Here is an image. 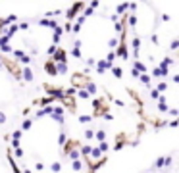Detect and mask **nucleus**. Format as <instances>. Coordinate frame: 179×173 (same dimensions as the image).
Listing matches in <instances>:
<instances>
[{
	"mask_svg": "<svg viewBox=\"0 0 179 173\" xmlns=\"http://www.w3.org/2000/svg\"><path fill=\"white\" fill-rule=\"evenodd\" d=\"M87 83H89L87 73H75V75H71V86H73V89H77V86H85Z\"/></svg>",
	"mask_w": 179,
	"mask_h": 173,
	"instance_id": "nucleus-1",
	"label": "nucleus"
},
{
	"mask_svg": "<svg viewBox=\"0 0 179 173\" xmlns=\"http://www.w3.org/2000/svg\"><path fill=\"white\" fill-rule=\"evenodd\" d=\"M21 77H23V81L31 83V81L35 79V75H33V69H31V67H25V69H21Z\"/></svg>",
	"mask_w": 179,
	"mask_h": 173,
	"instance_id": "nucleus-2",
	"label": "nucleus"
},
{
	"mask_svg": "<svg viewBox=\"0 0 179 173\" xmlns=\"http://www.w3.org/2000/svg\"><path fill=\"white\" fill-rule=\"evenodd\" d=\"M166 102H168V98H166V96L158 98V110H160V112H168V104H166Z\"/></svg>",
	"mask_w": 179,
	"mask_h": 173,
	"instance_id": "nucleus-3",
	"label": "nucleus"
},
{
	"mask_svg": "<svg viewBox=\"0 0 179 173\" xmlns=\"http://www.w3.org/2000/svg\"><path fill=\"white\" fill-rule=\"evenodd\" d=\"M106 67H112V64H108V62H104V60H102V62H98V64H96V71H98V73H100V75H102Z\"/></svg>",
	"mask_w": 179,
	"mask_h": 173,
	"instance_id": "nucleus-4",
	"label": "nucleus"
},
{
	"mask_svg": "<svg viewBox=\"0 0 179 173\" xmlns=\"http://www.w3.org/2000/svg\"><path fill=\"white\" fill-rule=\"evenodd\" d=\"M45 69H46L48 75H56V64H54V62H48L45 65Z\"/></svg>",
	"mask_w": 179,
	"mask_h": 173,
	"instance_id": "nucleus-5",
	"label": "nucleus"
},
{
	"mask_svg": "<svg viewBox=\"0 0 179 173\" xmlns=\"http://www.w3.org/2000/svg\"><path fill=\"white\" fill-rule=\"evenodd\" d=\"M85 86H87L85 90L89 92V96H91V94H96V92H98V89H96V85H95V83H87Z\"/></svg>",
	"mask_w": 179,
	"mask_h": 173,
	"instance_id": "nucleus-6",
	"label": "nucleus"
},
{
	"mask_svg": "<svg viewBox=\"0 0 179 173\" xmlns=\"http://www.w3.org/2000/svg\"><path fill=\"white\" fill-rule=\"evenodd\" d=\"M139 79H141V83H143V85L150 86V75H149V73H141V75H139Z\"/></svg>",
	"mask_w": 179,
	"mask_h": 173,
	"instance_id": "nucleus-7",
	"label": "nucleus"
},
{
	"mask_svg": "<svg viewBox=\"0 0 179 173\" xmlns=\"http://www.w3.org/2000/svg\"><path fill=\"white\" fill-rule=\"evenodd\" d=\"M166 90H168V83H166V81H160V83L156 85V92L160 94V92H166Z\"/></svg>",
	"mask_w": 179,
	"mask_h": 173,
	"instance_id": "nucleus-8",
	"label": "nucleus"
},
{
	"mask_svg": "<svg viewBox=\"0 0 179 173\" xmlns=\"http://www.w3.org/2000/svg\"><path fill=\"white\" fill-rule=\"evenodd\" d=\"M67 71V65L66 64H56V75H64Z\"/></svg>",
	"mask_w": 179,
	"mask_h": 173,
	"instance_id": "nucleus-9",
	"label": "nucleus"
},
{
	"mask_svg": "<svg viewBox=\"0 0 179 173\" xmlns=\"http://www.w3.org/2000/svg\"><path fill=\"white\" fill-rule=\"evenodd\" d=\"M118 56H120V58H127V48H125V44H123V42H121L120 48H118Z\"/></svg>",
	"mask_w": 179,
	"mask_h": 173,
	"instance_id": "nucleus-10",
	"label": "nucleus"
},
{
	"mask_svg": "<svg viewBox=\"0 0 179 173\" xmlns=\"http://www.w3.org/2000/svg\"><path fill=\"white\" fill-rule=\"evenodd\" d=\"M127 10V2H123V4H118L116 6V16H120V14H123V12Z\"/></svg>",
	"mask_w": 179,
	"mask_h": 173,
	"instance_id": "nucleus-11",
	"label": "nucleus"
},
{
	"mask_svg": "<svg viewBox=\"0 0 179 173\" xmlns=\"http://www.w3.org/2000/svg\"><path fill=\"white\" fill-rule=\"evenodd\" d=\"M112 75H114L116 79H121V75H123V69H121V67H112Z\"/></svg>",
	"mask_w": 179,
	"mask_h": 173,
	"instance_id": "nucleus-12",
	"label": "nucleus"
},
{
	"mask_svg": "<svg viewBox=\"0 0 179 173\" xmlns=\"http://www.w3.org/2000/svg\"><path fill=\"white\" fill-rule=\"evenodd\" d=\"M95 137L100 140V143H104V140H106V131H95Z\"/></svg>",
	"mask_w": 179,
	"mask_h": 173,
	"instance_id": "nucleus-13",
	"label": "nucleus"
},
{
	"mask_svg": "<svg viewBox=\"0 0 179 173\" xmlns=\"http://www.w3.org/2000/svg\"><path fill=\"white\" fill-rule=\"evenodd\" d=\"M77 94H79V98H83V100H89V98H91V96H89V92L85 90V89H81V90L77 92Z\"/></svg>",
	"mask_w": 179,
	"mask_h": 173,
	"instance_id": "nucleus-14",
	"label": "nucleus"
},
{
	"mask_svg": "<svg viewBox=\"0 0 179 173\" xmlns=\"http://www.w3.org/2000/svg\"><path fill=\"white\" fill-rule=\"evenodd\" d=\"M50 169H52L54 173H58V171H62V164H60V162H54V164L50 165Z\"/></svg>",
	"mask_w": 179,
	"mask_h": 173,
	"instance_id": "nucleus-15",
	"label": "nucleus"
},
{
	"mask_svg": "<svg viewBox=\"0 0 179 173\" xmlns=\"http://www.w3.org/2000/svg\"><path fill=\"white\" fill-rule=\"evenodd\" d=\"M67 156H70L73 162H75V160L79 158V152H77V150H70V152H67Z\"/></svg>",
	"mask_w": 179,
	"mask_h": 173,
	"instance_id": "nucleus-16",
	"label": "nucleus"
},
{
	"mask_svg": "<svg viewBox=\"0 0 179 173\" xmlns=\"http://www.w3.org/2000/svg\"><path fill=\"white\" fill-rule=\"evenodd\" d=\"M91 156H92V158H100V156H102V152L98 150V148H92V150H91Z\"/></svg>",
	"mask_w": 179,
	"mask_h": 173,
	"instance_id": "nucleus-17",
	"label": "nucleus"
},
{
	"mask_svg": "<svg viewBox=\"0 0 179 173\" xmlns=\"http://www.w3.org/2000/svg\"><path fill=\"white\" fill-rule=\"evenodd\" d=\"M71 168H73V169H75V171H79V169H81V168H83V164H81V162H79V160H75V162H73V164H71Z\"/></svg>",
	"mask_w": 179,
	"mask_h": 173,
	"instance_id": "nucleus-18",
	"label": "nucleus"
},
{
	"mask_svg": "<svg viewBox=\"0 0 179 173\" xmlns=\"http://www.w3.org/2000/svg\"><path fill=\"white\" fill-rule=\"evenodd\" d=\"M91 119H92L91 115H79V123H89Z\"/></svg>",
	"mask_w": 179,
	"mask_h": 173,
	"instance_id": "nucleus-19",
	"label": "nucleus"
},
{
	"mask_svg": "<svg viewBox=\"0 0 179 173\" xmlns=\"http://www.w3.org/2000/svg\"><path fill=\"white\" fill-rule=\"evenodd\" d=\"M17 29H21V31H29V23H27V21L17 23Z\"/></svg>",
	"mask_w": 179,
	"mask_h": 173,
	"instance_id": "nucleus-20",
	"label": "nucleus"
},
{
	"mask_svg": "<svg viewBox=\"0 0 179 173\" xmlns=\"http://www.w3.org/2000/svg\"><path fill=\"white\" fill-rule=\"evenodd\" d=\"M91 150H92L91 146H81V154H83V156H89V154H91Z\"/></svg>",
	"mask_w": 179,
	"mask_h": 173,
	"instance_id": "nucleus-21",
	"label": "nucleus"
},
{
	"mask_svg": "<svg viewBox=\"0 0 179 173\" xmlns=\"http://www.w3.org/2000/svg\"><path fill=\"white\" fill-rule=\"evenodd\" d=\"M137 25V17L135 16H129V27H135Z\"/></svg>",
	"mask_w": 179,
	"mask_h": 173,
	"instance_id": "nucleus-22",
	"label": "nucleus"
},
{
	"mask_svg": "<svg viewBox=\"0 0 179 173\" xmlns=\"http://www.w3.org/2000/svg\"><path fill=\"white\" fill-rule=\"evenodd\" d=\"M8 41H10V37H0V46H6V44H8Z\"/></svg>",
	"mask_w": 179,
	"mask_h": 173,
	"instance_id": "nucleus-23",
	"label": "nucleus"
},
{
	"mask_svg": "<svg viewBox=\"0 0 179 173\" xmlns=\"http://www.w3.org/2000/svg\"><path fill=\"white\" fill-rule=\"evenodd\" d=\"M114 29H116V33H121V31H123V23H121V21H118V23L114 25Z\"/></svg>",
	"mask_w": 179,
	"mask_h": 173,
	"instance_id": "nucleus-24",
	"label": "nucleus"
},
{
	"mask_svg": "<svg viewBox=\"0 0 179 173\" xmlns=\"http://www.w3.org/2000/svg\"><path fill=\"white\" fill-rule=\"evenodd\" d=\"M98 150H100L102 154H104V152L108 150V144H106V140H104V143H100V146H98Z\"/></svg>",
	"mask_w": 179,
	"mask_h": 173,
	"instance_id": "nucleus-25",
	"label": "nucleus"
},
{
	"mask_svg": "<svg viewBox=\"0 0 179 173\" xmlns=\"http://www.w3.org/2000/svg\"><path fill=\"white\" fill-rule=\"evenodd\" d=\"M118 42H120L118 39H110V42H108V46H110V48H116V46H118Z\"/></svg>",
	"mask_w": 179,
	"mask_h": 173,
	"instance_id": "nucleus-26",
	"label": "nucleus"
},
{
	"mask_svg": "<svg viewBox=\"0 0 179 173\" xmlns=\"http://www.w3.org/2000/svg\"><path fill=\"white\" fill-rule=\"evenodd\" d=\"M92 137H95V131H91V129H87V131H85V139H92Z\"/></svg>",
	"mask_w": 179,
	"mask_h": 173,
	"instance_id": "nucleus-27",
	"label": "nucleus"
},
{
	"mask_svg": "<svg viewBox=\"0 0 179 173\" xmlns=\"http://www.w3.org/2000/svg\"><path fill=\"white\" fill-rule=\"evenodd\" d=\"M92 14H95V10H92L91 6H89V8H87V10L83 12V17H87V16H92Z\"/></svg>",
	"mask_w": 179,
	"mask_h": 173,
	"instance_id": "nucleus-28",
	"label": "nucleus"
},
{
	"mask_svg": "<svg viewBox=\"0 0 179 173\" xmlns=\"http://www.w3.org/2000/svg\"><path fill=\"white\" fill-rule=\"evenodd\" d=\"M31 125H33V121H31V119H25V121H23V129H31Z\"/></svg>",
	"mask_w": 179,
	"mask_h": 173,
	"instance_id": "nucleus-29",
	"label": "nucleus"
},
{
	"mask_svg": "<svg viewBox=\"0 0 179 173\" xmlns=\"http://www.w3.org/2000/svg\"><path fill=\"white\" fill-rule=\"evenodd\" d=\"M71 56H73V58H81V52H79V48H73V50H71Z\"/></svg>",
	"mask_w": 179,
	"mask_h": 173,
	"instance_id": "nucleus-30",
	"label": "nucleus"
},
{
	"mask_svg": "<svg viewBox=\"0 0 179 173\" xmlns=\"http://www.w3.org/2000/svg\"><path fill=\"white\" fill-rule=\"evenodd\" d=\"M35 169H37V171H42V169H45V164H42V162H37V164H35Z\"/></svg>",
	"mask_w": 179,
	"mask_h": 173,
	"instance_id": "nucleus-31",
	"label": "nucleus"
},
{
	"mask_svg": "<svg viewBox=\"0 0 179 173\" xmlns=\"http://www.w3.org/2000/svg\"><path fill=\"white\" fill-rule=\"evenodd\" d=\"M152 75H154V77H162V71H160V69H158V67H156V69H154V71H152Z\"/></svg>",
	"mask_w": 179,
	"mask_h": 173,
	"instance_id": "nucleus-32",
	"label": "nucleus"
},
{
	"mask_svg": "<svg viewBox=\"0 0 179 173\" xmlns=\"http://www.w3.org/2000/svg\"><path fill=\"white\" fill-rule=\"evenodd\" d=\"M58 143H60V144H64V143H66V135H64V133H62L60 137H58Z\"/></svg>",
	"mask_w": 179,
	"mask_h": 173,
	"instance_id": "nucleus-33",
	"label": "nucleus"
},
{
	"mask_svg": "<svg viewBox=\"0 0 179 173\" xmlns=\"http://www.w3.org/2000/svg\"><path fill=\"white\" fill-rule=\"evenodd\" d=\"M87 65H96V62H95V58H87Z\"/></svg>",
	"mask_w": 179,
	"mask_h": 173,
	"instance_id": "nucleus-34",
	"label": "nucleus"
},
{
	"mask_svg": "<svg viewBox=\"0 0 179 173\" xmlns=\"http://www.w3.org/2000/svg\"><path fill=\"white\" fill-rule=\"evenodd\" d=\"M150 96H152V98H156V100H158V98H160V94H158V92H156V90H154V89L150 90Z\"/></svg>",
	"mask_w": 179,
	"mask_h": 173,
	"instance_id": "nucleus-35",
	"label": "nucleus"
},
{
	"mask_svg": "<svg viewBox=\"0 0 179 173\" xmlns=\"http://www.w3.org/2000/svg\"><path fill=\"white\" fill-rule=\"evenodd\" d=\"M0 123H6V114L0 112Z\"/></svg>",
	"mask_w": 179,
	"mask_h": 173,
	"instance_id": "nucleus-36",
	"label": "nucleus"
},
{
	"mask_svg": "<svg viewBox=\"0 0 179 173\" xmlns=\"http://www.w3.org/2000/svg\"><path fill=\"white\" fill-rule=\"evenodd\" d=\"M177 46H179V42H177V41H174V42H171V50H175Z\"/></svg>",
	"mask_w": 179,
	"mask_h": 173,
	"instance_id": "nucleus-37",
	"label": "nucleus"
},
{
	"mask_svg": "<svg viewBox=\"0 0 179 173\" xmlns=\"http://www.w3.org/2000/svg\"><path fill=\"white\" fill-rule=\"evenodd\" d=\"M54 52H56V46H54V44H52L50 48H48V54H54Z\"/></svg>",
	"mask_w": 179,
	"mask_h": 173,
	"instance_id": "nucleus-38",
	"label": "nucleus"
},
{
	"mask_svg": "<svg viewBox=\"0 0 179 173\" xmlns=\"http://www.w3.org/2000/svg\"><path fill=\"white\" fill-rule=\"evenodd\" d=\"M131 75H133V77H139V75H141V73H139L137 69H131Z\"/></svg>",
	"mask_w": 179,
	"mask_h": 173,
	"instance_id": "nucleus-39",
	"label": "nucleus"
},
{
	"mask_svg": "<svg viewBox=\"0 0 179 173\" xmlns=\"http://www.w3.org/2000/svg\"><path fill=\"white\" fill-rule=\"evenodd\" d=\"M0 67H2V62H0Z\"/></svg>",
	"mask_w": 179,
	"mask_h": 173,
	"instance_id": "nucleus-40",
	"label": "nucleus"
}]
</instances>
